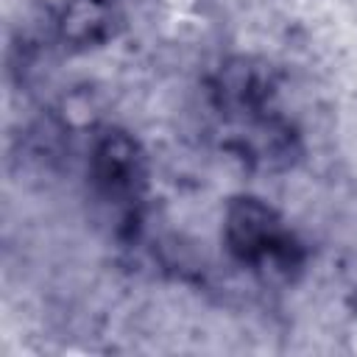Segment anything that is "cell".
I'll use <instances>...</instances> for the list:
<instances>
[{"label":"cell","instance_id":"obj_1","mask_svg":"<svg viewBox=\"0 0 357 357\" xmlns=\"http://www.w3.org/2000/svg\"><path fill=\"white\" fill-rule=\"evenodd\" d=\"M223 240L234 259L245 265L290 268L296 265V243L282 229L276 212L251 195H240L226 206Z\"/></svg>","mask_w":357,"mask_h":357},{"label":"cell","instance_id":"obj_2","mask_svg":"<svg viewBox=\"0 0 357 357\" xmlns=\"http://www.w3.org/2000/svg\"><path fill=\"white\" fill-rule=\"evenodd\" d=\"M89 173L95 187L106 198L131 201L145 181V165L137 139H131L126 131L112 128L98 134L89 153Z\"/></svg>","mask_w":357,"mask_h":357},{"label":"cell","instance_id":"obj_3","mask_svg":"<svg viewBox=\"0 0 357 357\" xmlns=\"http://www.w3.org/2000/svg\"><path fill=\"white\" fill-rule=\"evenodd\" d=\"M117 11L112 0H67L59 14V36L75 47H95L114 33Z\"/></svg>","mask_w":357,"mask_h":357}]
</instances>
